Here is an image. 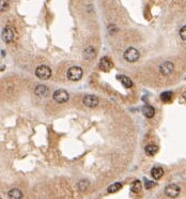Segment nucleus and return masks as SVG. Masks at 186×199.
Listing matches in <instances>:
<instances>
[{
    "mask_svg": "<svg viewBox=\"0 0 186 199\" xmlns=\"http://www.w3.org/2000/svg\"><path fill=\"white\" fill-rule=\"evenodd\" d=\"M66 76L71 81H78L82 77V70L79 66H72L66 72Z\"/></svg>",
    "mask_w": 186,
    "mask_h": 199,
    "instance_id": "obj_1",
    "label": "nucleus"
},
{
    "mask_svg": "<svg viewBox=\"0 0 186 199\" xmlns=\"http://www.w3.org/2000/svg\"><path fill=\"white\" fill-rule=\"evenodd\" d=\"M139 52L134 47H130L124 52V59L128 61V62H136L137 60L139 59Z\"/></svg>",
    "mask_w": 186,
    "mask_h": 199,
    "instance_id": "obj_2",
    "label": "nucleus"
},
{
    "mask_svg": "<svg viewBox=\"0 0 186 199\" xmlns=\"http://www.w3.org/2000/svg\"><path fill=\"white\" fill-rule=\"evenodd\" d=\"M35 75L40 79L45 80V79H48L51 76V70L47 66H39L35 68Z\"/></svg>",
    "mask_w": 186,
    "mask_h": 199,
    "instance_id": "obj_3",
    "label": "nucleus"
},
{
    "mask_svg": "<svg viewBox=\"0 0 186 199\" xmlns=\"http://www.w3.org/2000/svg\"><path fill=\"white\" fill-rule=\"evenodd\" d=\"M181 188L179 187V185L177 184H169L165 187V194L170 198H175L180 195Z\"/></svg>",
    "mask_w": 186,
    "mask_h": 199,
    "instance_id": "obj_4",
    "label": "nucleus"
},
{
    "mask_svg": "<svg viewBox=\"0 0 186 199\" xmlns=\"http://www.w3.org/2000/svg\"><path fill=\"white\" fill-rule=\"evenodd\" d=\"M53 97L57 103H65L68 101L70 95L65 90H57L54 92Z\"/></svg>",
    "mask_w": 186,
    "mask_h": 199,
    "instance_id": "obj_5",
    "label": "nucleus"
},
{
    "mask_svg": "<svg viewBox=\"0 0 186 199\" xmlns=\"http://www.w3.org/2000/svg\"><path fill=\"white\" fill-rule=\"evenodd\" d=\"M82 103H84L87 107L93 108V107H96V106H97V104H99V99H97L95 95L87 94V95H85L84 99H82Z\"/></svg>",
    "mask_w": 186,
    "mask_h": 199,
    "instance_id": "obj_6",
    "label": "nucleus"
},
{
    "mask_svg": "<svg viewBox=\"0 0 186 199\" xmlns=\"http://www.w3.org/2000/svg\"><path fill=\"white\" fill-rule=\"evenodd\" d=\"M174 70V66L173 63L170 62V61H166V62L161 63V66H159V72H161L163 75H169L171 74Z\"/></svg>",
    "mask_w": 186,
    "mask_h": 199,
    "instance_id": "obj_7",
    "label": "nucleus"
},
{
    "mask_svg": "<svg viewBox=\"0 0 186 199\" xmlns=\"http://www.w3.org/2000/svg\"><path fill=\"white\" fill-rule=\"evenodd\" d=\"M112 66H113V64H112L111 60L109 59V58H107V57H103V58H101V60H99V68H101L102 71L109 72L112 68Z\"/></svg>",
    "mask_w": 186,
    "mask_h": 199,
    "instance_id": "obj_8",
    "label": "nucleus"
},
{
    "mask_svg": "<svg viewBox=\"0 0 186 199\" xmlns=\"http://www.w3.org/2000/svg\"><path fill=\"white\" fill-rule=\"evenodd\" d=\"M2 39L6 43H11L14 40V31L12 28L10 27H6L2 30Z\"/></svg>",
    "mask_w": 186,
    "mask_h": 199,
    "instance_id": "obj_9",
    "label": "nucleus"
},
{
    "mask_svg": "<svg viewBox=\"0 0 186 199\" xmlns=\"http://www.w3.org/2000/svg\"><path fill=\"white\" fill-rule=\"evenodd\" d=\"M142 114L147 118H153L155 115V109L151 105H144L142 107Z\"/></svg>",
    "mask_w": 186,
    "mask_h": 199,
    "instance_id": "obj_10",
    "label": "nucleus"
},
{
    "mask_svg": "<svg viewBox=\"0 0 186 199\" xmlns=\"http://www.w3.org/2000/svg\"><path fill=\"white\" fill-rule=\"evenodd\" d=\"M34 93L37 94V97H44L48 94V89H47L45 86H43V85H39V86H37L35 89H34Z\"/></svg>",
    "mask_w": 186,
    "mask_h": 199,
    "instance_id": "obj_11",
    "label": "nucleus"
},
{
    "mask_svg": "<svg viewBox=\"0 0 186 199\" xmlns=\"http://www.w3.org/2000/svg\"><path fill=\"white\" fill-rule=\"evenodd\" d=\"M117 79L120 80V83H121L125 88H132L133 87V81L130 80V78H128L127 76H124V75H118V76H117Z\"/></svg>",
    "mask_w": 186,
    "mask_h": 199,
    "instance_id": "obj_12",
    "label": "nucleus"
},
{
    "mask_svg": "<svg viewBox=\"0 0 186 199\" xmlns=\"http://www.w3.org/2000/svg\"><path fill=\"white\" fill-rule=\"evenodd\" d=\"M84 57H85V59H87V60H92L94 59L96 57V52L95 49L93 48V47H87L86 49H85L84 52Z\"/></svg>",
    "mask_w": 186,
    "mask_h": 199,
    "instance_id": "obj_13",
    "label": "nucleus"
},
{
    "mask_svg": "<svg viewBox=\"0 0 186 199\" xmlns=\"http://www.w3.org/2000/svg\"><path fill=\"white\" fill-rule=\"evenodd\" d=\"M151 176L153 177V179L158 180V179H161L164 176V169L161 167H154L151 170Z\"/></svg>",
    "mask_w": 186,
    "mask_h": 199,
    "instance_id": "obj_14",
    "label": "nucleus"
},
{
    "mask_svg": "<svg viewBox=\"0 0 186 199\" xmlns=\"http://www.w3.org/2000/svg\"><path fill=\"white\" fill-rule=\"evenodd\" d=\"M144 151H146L147 155L153 156V155H155V154L158 152V147L155 146V145H148V146L146 147Z\"/></svg>",
    "mask_w": 186,
    "mask_h": 199,
    "instance_id": "obj_15",
    "label": "nucleus"
},
{
    "mask_svg": "<svg viewBox=\"0 0 186 199\" xmlns=\"http://www.w3.org/2000/svg\"><path fill=\"white\" fill-rule=\"evenodd\" d=\"M8 195H9V197L11 199H20L23 197V193L18 188H13V190H11L9 193H8Z\"/></svg>",
    "mask_w": 186,
    "mask_h": 199,
    "instance_id": "obj_16",
    "label": "nucleus"
},
{
    "mask_svg": "<svg viewBox=\"0 0 186 199\" xmlns=\"http://www.w3.org/2000/svg\"><path fill=\"white\" fill-rule=\"evenodd\" d=\"M122 188V184L120 182H116V183L111 184V185H109L108 188H107V192L108 193H116V192H118Z\"/></svg>",
    "mask_w": 186,
    "mask_h": 199,
    "instance_id": "obj_17",
    "label": "nucleus"
},
{
    "mask_svg": "<svg viewBox=\"0 0 186 199\" xmlns=\"http://www.w3.org/2000/svg\"><path fill=\"white\" fill-rule=\"evenodd\" d=\"M141 187H142V184L139 180H135L132 184V191L134 193H139L141 191Z\"/></svg>",
    "mask_w": 186,
    "mask_h": 199,
    "instance_id": "obj_18",
    "label": "nucleus"
},
{
    "mask_svg": "<svg viewBox=\"0 0 186 199\" xmlns=\"http://www.w3.org/2000/svg\"><path fill=\"white\" fill-rule=\"evenodd\" d=\"M171 99H172V92L171 91H165L161 94V100L165 103L171 101Z\"/></svg>",
    "mask_w": 186,
    "mask_h": 199,
    "instance_id": "obj_19",
    "label": "nucleus"
},
{
    "mask_svg": "<svg viewBox=\"0 0 186 199\" xmlns=\"http://www.w3.org/2000/svg\"><path fill=\"white\" fill-rule=\"evenodd\" d=\"M88 186H89V182H88L87 180H81L80 182L78 183V188H79L81 192H84V191L87 190Z\"/></svg>",
    "mask_w": 186,
    "mask_h": 199,
    "instance_id": "obj_20",
    "label": "nucleus"
},
{
    "mask_svg": "<svg viewBox=\"0 0 186 199\" xmlns=\"http://www.w3.org/2000/svg\"><path fill=\"white\" fill-rule=\"evenodd\" d=\"M9 8V0H0V10L1 12H4Z\"/></svg>",
    "mask_w": 186,
    "mask_h": 199,
    "instance_id": "obj_21",
    "label": "nucleus"
},
{
    "mask_svg": "<svg viewBox=\"0 0 186 199\" xmlns=\"http://www.w3.org/2000/svg\"><path fill=\"white\" fill-rule=\"evenodd\" d=\"M180 37L182 40L186 41V26H183V27L180 29Z\"/></svg>",
    "mask_w": 186,
    "mask_h": 199,
    "instance_id": "obj_22",
    "label": "nucleus"
},
{
    "mask_svg": "<svg viewBox=\"0 0 186 199\" xmlns=\"http://www.w3.org/2000/svg\"><path fill=\"white\" fill-rule=\"evenodd\" d=\"M144 182H146V188H152V187H154L155 185H156V183L155 182H153V181H148L147 179H144Z\"/></svg>",
    "mask_w": 186,
    "mask_h": 199,
    "instance_id": "obj_23",
    "label": "nucleus"
}]
</instances>
